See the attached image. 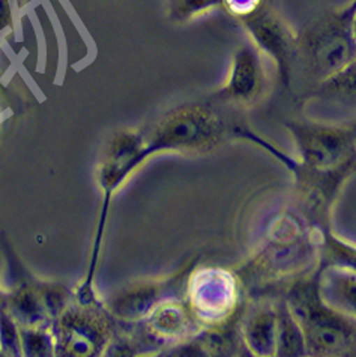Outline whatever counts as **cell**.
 <instances>
[{"instance_id": "obj_1", "label": "cell", "mask_w": 356, "mask_h": 357, "mask_svg": "<svg viewBox=\"0 0 356 357\" xmlns=\"http://www.w3.org/2000/svg\"><path fill=\"white\" fill-rule=\"evenodd\" d=\"M284 301L301 327L306 354L356 356V320L320 296L318 272L296 281Z\"/></svg>"}, {"instance_id": "obj_2", "label": "cell", "mask_w": 356, "mask_h": 357, "mask_svg": "<svg viewBox=\"0 0 356 357\" xmlns=\"http://www.w3.org/2000/svg\"><path fill=\"white\" fill-rule=\"evenodd\" d=\"M290 132L301 156L304 182L339 185L356 160V130L326 123H293Z\"/></svg>"}, {"instance_id": "obj_3", "label": "cell", "mask_w": 356, "mask_h": 357, "mask_svg": "<svg viewBox=\"0 0 356 357\" xmlns=\"http://www.w3.org/2000/svg\"><path fill=\"white\" fill-rule=\"evenodd\" d=\"M313 65L319 74L329 78L353 63L356 38L350 24L328 26L309 41Z\"/></svg>"}, {"instance_id": "obj_4", "label": "cell", "mask_w": 356, "mask_h": 357, "mask_svg": "<svg viewBox=\"0 0 356 357\" xmlns=\"http://www.w3.org/2000/svg\"><path fill=\"white\" fill-rule=\"evenodd\" d=\"M319 291L334 308L356 320V272L339 264H322L318 271Z\"/></svg>"}, {"instance_id": "obj_5", "label": "cell", "mask_w": 356, "mask_h": 357, "mask_svg": "<svg viewBox=\"0 0 356 357\" xmlns=\"http://www.w3.org/2000/svg\"><path fill=\"white\" fill-rule=\"evenodd\" d=\"M263 71L259 57L251 48L237 52L227 84V92L237 101H251L262 91Z\"/></svg>"}, {"instance_id": "obj_6", "label": "cell", "mask_w": 356, "mask_h": 357, "mask_svg": "<svg viewBox=\"0 0 356 357\" xmlns=\"http://www.w3.org/2000/svg\"><path fill=\"white\" fill-rule=\"evenodd\" d=\"M276 311V344L275 354L279 356H306V347L301 327L290 308L283 301Z\"/></svg>"}, {"instance_id": "obj_7", "label": "cell", "mask_w": 356, "mask_h": 357, "mask_svg": "<svg viewBox=\"0 0 356 357\" xmlns=\"http://www.w3.org/2000/svg\"><path fill=\"white\" fill-rule=\"evenodd\" d=\"M246 341L259 356L275 354L276 311L262 308L255 311L246 326Z\"/></svg>"}, {"instance_id": "obj_8", "label": "cell", "mask_w": 356, "mask_h": 357, "mask_svg": "<svg viewBox=\"0 0 356 357\" xmlns=\"http://www.w3.org/2000/svg\"><path fill=\"white\" fill-rule=\"evenodd\" d=\"M253 33L266 52H269L275 61L284 66L289 56V41L281 26L272 20H263L253 24Z\"/></svg>"}, {"instance_id": "obj_9", "label": "cell", "mask_w": 356, "mask_h": 357, "mask_svg": "<svg viewBox=\"0 0 356 357\" xmlns=\"http://www.w3.org/2000/svg\"><path fill=\"white\" fill-rule=\"evenodd\" d=\"M322 264H339L356 272V245L334 234L328 227L322 230Z\"/></svg>"}, {"instance_id": "obj_10", "label": "cell", "mask_w": 356, "mask_h": 357, "mask_svg": "<svg viewBox=\"0 0 356 357\" xmlns=\"http://www.w3.org/2000/svg\"><path fill=\"white\" fill-rule=\"evenodd\" d=\"M218 0H175V14L177 15H191L197 11L215 5Z\"/></svg>"}, {"instance_id": "obj_11", "label": "cell", "mask_w": 356, "mask_h": 357, "mask_svg": "<svg viewBox=\"0 0 356 357\" xmlns=\"http://www.w3.org/2000/svg\"><path fill=\"white\" fill-rule=\"evenodd\" d=\"M352 29H353V35H355V38H356V14H355V17H353V20H352Z\"/></svg>"}]
</instances>
